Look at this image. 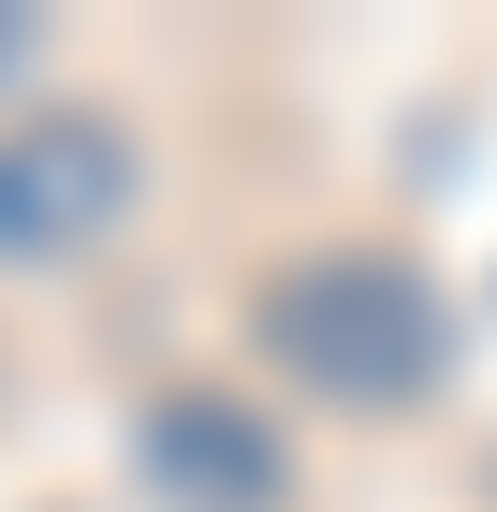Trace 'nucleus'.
I'll list each match as a JSON object with an SVG mask.
<instances>
[{
    "mask_svg": "<svg viewBox=\"0 0 497 512\" xmlns=\"http://www.w3.org/2000/svg\"><path fill=\"white\" fill-rule=\"evenodd\" d=\"M264 352L293 366L307 395H337V410H410L439 381V293L381 249H307V264L264 278Z\"/></svg>",
    "mask_w": 497,
    "mask_h": 512,
    "instance_id": "f257e3e1",
    "label": "nucleus"
},
{
    "mask_svg": "<svg viewBox=\"0 0 497 512\" xmlns=\"http://www.w3.org/2000/svg\"><path fill=\"white\" fill-rule=\"evenodd\" d=\"M147 469L191 512H264L278 498V439L249 410H220V395H176V410H147Z\"/></svg>",
    "mask_w": 497,
    "mask_h": 512,
    "instance_id": "7ed1b4c3",
    "label": "nucleus"
},
{
    "mask_svg": "<svg viewBox=\"0 0 497 512\" xmlns=\"http://www.w3.org/2000/svg\"><path fill=\"white\" fill-rule=\"evenodd\" d=\"M132 220V132L103 103H44L0 132V264H88Z\"/></svg>",
    "mask_w": 497,
    "mask_h": 512,
    "instance_id": "f03ea898",
    "label": "nucleus"
},
{
    "mask_svg": "<svg viewBox=\"0 0 497 512\" xmlns=\"http://www.w3.org/2000/svg\"><path fill=\"white\" fill-rule=\"evenodd\" d=\"M15 59H30V15H15V0H0V74H15Z\"/></svg>",
    "mask_w": 497,
    "mask_h": 512,
    "instance_id": "20e7f679",
    "label": "nucleus"
}]
</instances>
